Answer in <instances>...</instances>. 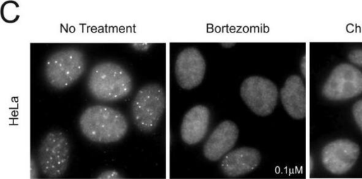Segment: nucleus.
Masks as SVG:
<instances>
[{"mask_svg":"<svg viewBox=\"0 0 362 179\" xmlns=\"http://www.w3.org/2000/svg\"><path fill=\"white\" fill-rule=\"evenodd\" d=\"M78 125L87 139L101 144L117 142L128 131V122L122 113L101 105L85 109L79 117Z\"/></svg>","mask_w":362,"mask_h":179,"instance_id":"obj_1","label":"nucleus"},{"mask_svg":"<svg viewBox=\"0 0 362 179\" xmlns=\"http://www.w3.org/2000/svg\"><path fill=\"white\" fill-rule=\"evenodd\" d=\"M88 88L91 95L100 100L114 101L127 96L133 82L129 73L113 62L95 64L88 77Z\"/></svg>","mask_w":362,"mask_h":179,"instance_id":"obj_2","label":"nucleus"},{"mask_svg":"<svg viewBox=\"0 0 362 179\" xmlns=\"http://www.w3.org/2000/svg\"><path fill=\"white\" fill-rule=\"evenodd\" d=\"M86 57L76 48L58 50L47 59L44 74L47 83L56 89H64L76 81L86 69Z\"/></svg>","mask_w":362,"mask_h":179,"instance_id":"obj_3","label":"nucleus"},{"mask_svg":"<svg viewBox=\"0 0 362 179\" xmlns=\"http://www.w3.org/2000/svg\"><path fill=\"white\" fill-rule=\"evenodd\" d=\"M165 108V93L162 86L150 83L143 86L132 105L133 120L143 132H151L158 126Z\"/></svg>","mask_w":362,"mask_h":179,"instance_id":"obj_4","label":"nucleus"},{"mask_svg":"<svg viewBox=\"0 0 362 179\" xmlns=\"http://www.w3.org/2000/svg\"><path fill=\"white\" fill-rule=\"evenodd\" d=\"M70 158V144L61 131H51L42 139L37 151V159L42 173L56 178L66 171Z\"/></svg>","mask_w":362,"mask_h":179,"instance_id":"obj_5","label":"nucleus"},{"mask_svg":"<svg viewBox=\"0 0 362 179\" xmlns=\"http://www.w3.org/2000/svg\"><path fill=\"white\" fill-rule=\"evenodd\" d=\"M242 99L256 115L267 116L274 110L278 100V88L271 80L252 76L245 79L240 89Z\"/></svg>","mask_w":362,"mask_h":179,"instance_id":"obj_6","label":"nucleus"},{"mask_svg":"<svg viewBox=\"0 0 362 179\" xmlns=\"http://www.w3.org/2000/svg\"><path fill=\"white\" fill-rule=\"evenodd\" d=\"M323 96L331 100H346L362 93V72L347 63L337 65L323 85Z\"/></svg>","mask_w":362,"mask_h":179,"instance_id":"obj_7","label":"nucleus"},{"mask_svg":"<svg viewBox=\"0 0 362 179\" xmlns=\"http://www.w3.org/2000/svg\"><path fill=\"white\" fill-rule=\"evenodd\" d=\"M359 147L349 139H337L327 144L322 149L321 158L324 167L335 175L344 174L355 164Z\"/></svg>","mask_w":362,"mask_h":179,"instance_id":"obj_8","label":"nucleus"},{"mask_svg":"<svg viewBox=\"0 0 362 179\" xmlns=\"http://www.w3.org/2000/svg\"><path fill=\"white\" fill-rule=\"evenodd\" d=\"M205 71V60L197 48H185L177 55L175 74L181 88L189 90L199 86L204 79Z\"/></svg>","mask_w":362,"mask_h":179,"instance_id":"obj_9","label":"nucleus"},{"mask_svg":"<svg viewBox=\"0 0 362 179\" xmlns=\"http://www.w3.org/2000/svg\"><path fill=\"white\" fill-rule=\"evenodd\" d=\"M239 130L230 120L221 122L211 132L203 146L204 156L216 161L228 153L235 144Z\"/></svg>","mask_w":362,"mask_h":179,"instance_id":"obj_10","label":"nucleus"},{"mask_svg":"<svg viewBox=\"0 0 362 179\" xmlns=\"http://www.w3.org/2000/svg\"><path fill=\"white\" fill-rule=\"evenodd\" d=\"M259 151L252 147L235 149L224 156L220 163L223 173L229 177H237L255 170L260 163Z\"/></svg>","mask_w":362,"mask_h":179,"instance_id":"obj_11","label":"nucleus"},{"mask_svg":"<svg viewBox=\"0 0 362 179\" xmlns=\"http://www.w3.org/2000/svg\"><path fill=\"white\" fill-rule=\"evenodd\" d=\"M209 122L210 111L207 107L202 105L192 107L185 113L181 124L182 141L189 145L201 142L208 131Z\"/></svg>","mask_w":362,"mask_h":179,"instance_id":"obj_12","label":"nucleus"},{"mask_svg":"<svg viewBox=\"0 0 362 179\" xmlns=\"http://www.w3.org/2000/svg\"><path fill=\"white\" fill-rule=\"evenodd\" d=\"M282 105L287 113L294 119H303L306 115V90L302 79L290 76L280 91Z\"/></svg>","mask_w":362,"mask_h":179,"instance_id":"obj_13","label":"nucleus"},{"mask_svg":"<svg viewBox=\"0 0 362 179\" xmlns=\"http://www.w3.org/2000/svg\"><path fill=\"white\" fill-rule=\"evenodd\" d=\"M352 113L356 122L362 130V99L354 104Z\"/></svg>","mask_w":362,"mask_h":179,"instance_id":"obj_14","label":"nucleus"},{"mask_svg":"<svg viewBox=\"0 0 362 179\" xmlns=\"http://www.w3.org/2000/svg\"><path fill=\"white\" fill-rule=\"evenodd\" d=\"M348 57L354 64L362 67V49H356L349 53Z\"/></svg>","mask_w":362,"mask_h":179,"instance_id":"obj_15","label":"nucleus"},{"mask_svg":"<svg viewBox=\"0 0 362 179\" xmlns=\"http://www.w3.org/2000/svg\"><path fill=\"white\" fill-rule=\"evenodd\" d=\"M98 178H104V179H113V178H122L119 173L116 171H113V170H108V171H105L102 173H100V175L97 177Z\"/></svg>","mask_w":362,"mask_h":179,"instance_id":"obj_16","label":"nucleus"},{"mask_svg":"<svg viewBox=\"0 0 362 179\" xmlns=\"http://www.w3.org/2000/svg\"><path fill=\"white\" fill-rule=\"evenodd\" d=\"M37 178V170L36 167V164L35 160H33V157L30 159V178Z\"/></svg>","mask_w":362,"mask_h":179,"instance_id":"obj_17","label":"nucleus"},{"mask_svg":"<svg viewBox=\"0 0 362 179\" xmlns=\"http://www.w3.org/2000/svg\"><path fill=\"white\" fill-rule=\"evenodd\" d=\"M300 69L301 71V73L304 77L306 76V57L305 55H304L300 61Z\"/></svg>","mask_w":362,"mask_h":179,"instance_id":"obj_18","label":"nucleus"},{"mask_svg":"<svg viewBox=\"0 0 362 179\" xmlns=\"http://www.w3.org/2000/svg\"><path fill=\"white\" fill-rule=\"evenodd\" d=\"M235 43H223L222 45L224 46V47H230V46H233L234 45Z\"/></svg>","mask_w":362,"mask_h":179,"instance_id":"obj_19","label":"nucleus"}]
</instances>
